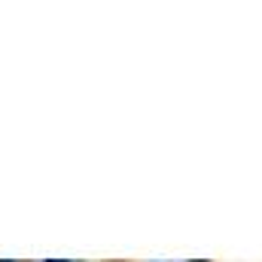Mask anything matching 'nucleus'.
<instances>
[{
  "label": "nucleus",
  "instance_id": "nucleus-1",
  "mask_svg": "<svg viewBox=\"0 0 262 262\" xmlns=\"http://www.w3.org/2000/svg\"><path fill=\"white\" fill-rule=\"evenodd\" d=\"M49 262H55V259H49Z\"/></svg>",
  "mask_w": 262,
  "mask_h": 262
}]
</instances>
